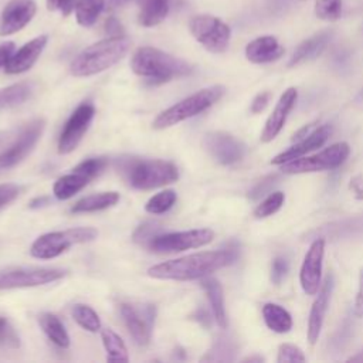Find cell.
Listing matches in <instances>:
<instances>
[{
	"instance_id": "6da1fadb",
	"label": "cell",
	"mask_w": 363,
	"mask_h": 363,
	"mask_svg": "<svg viewBox=\"0 0 363 363\" xmlns=\"http://www.w3.org/2000/svg\"><path fill=\"white\" fill-rule=\"evenodd\" d=\"M238 257L235 248L203 251L182 258L156 264L147 269V275L156 279L193 281L208 277L220 268L233 264Z\"/></svg>"
},
{
	"instance_id": "7a4b0ae2",
	"label": "cell",
	"mask_w": 363,
	"mask_h": 363,
	"mask_svg": "<svg viewBox=\"0 0 363 363\" xmlns=\"http://www.w3.org/2000/svg\"><path fill=\"white\" fill-rule=\"evenodd\" d=\"M130 68L150 84L167 82L193 72V67L187 61L149 45L140 47L133 52Z\"/></svg>"
},
{
	"instance_id": "3957f363",
	"label": "cell",
	"mask_w": 363,
	"mask_h": 363,
	"mask_svg": "<svg viewBox=\"0 0 363 363\" xmlns=\"http://www.w3.org/2000/svg\"><path fill=\"white\" fill-rule=\"evenodd\" d=\"M130 40L126 35L106 37L84 48L71 62L74 77H91L119 62L129 51Z\"/></svg>"
},
{
	"instance_id": "277c9868",
	"label": "cell",
	"mask_w": 363,
	"mask_h": 363,
	"mask_svg": "<svg viewBox=\"0 0 363 363\" xmlns=\"http://www.w3.org/2000/svg\"><path fill=\"white\" fill-rule=\"evenodd\" d=\"M119 172L128 184L138 190H152L179 179L176 164L160 159H121Z\"/></svg>"
},
{
	"instance_id": "5b68a950",
	"label": "cell",
	"mask_w": 363,
	"mask_h": 363,
	"mask_svg": "<svg viewBox=\"0 0 363 363\" xmlns=\"http://www.w3.org/2000/svg\"><path fill=\"white\" fill-rule=\"evenodd\" d=\"M225 92L223 85H213L208 88H203L193 95L176 102L170 108L164 109L157 118L153 121V129H166L173 125H177L189 118H193L210 106H213Z\"/></svg>"
},
{
	"instance_id": "8992f818",
	"label": "cell",
	"mask_w": 363,
	"mask_h": 363,
	"mask_svg": "<svg viewBox=\"0 0 363 363\" xmlns=\"http://www.w3.org/2000/svg\"><path fill=\"white\" fill-rule=\"evenodd\" d=\"M98 231L92 227H75L40 235L31 245L30 254L38 259H51L61 255L74 244L94 241Z\"/></svg>"
},
{
	"instance_id": "52a82bcc",
	"label": "cell",
	"mask_w": 363,
	"mask_h": 363,
	"mask_svg": "<svg viewBox=\"0 0 363 363\" xmlns=\"http://www.w3.org/2000/svg\"><path fill=\"white\" fill-rule=\"evenodd\" d=\"M191 35L207 51L220 54L228 48L231 38V28L221 18L211 14H197L189 21Z\"/></svg>"
},
{
	"instance_id": "ba28073f",
	"label": "cell",
	"mask_w": 363,
	"mask_h": 363,
	"mask_svg": "<svg viewBox=\"0 0 363 363\" xmlns=\"http://www.w3.org/2000/svg\"><path fill=\"white\" fill-rule=\"evenodd\" d=\"M350 147L346 142H337L323 149L322 152L312 156H302L288 163L281 164V172L285 174H299V173H313L336 169L349 156Z\"/></svg>"
},
{
	"instance_id": "9c48e42d",
	"label": "cell",
	"mask_w": 363,
	"mask_h": 363,
	"mask_svg": "<svg viewBox=\"0 0 363 363\" xmlns=\"http://www.w3.org/2000/svg\"><path fill=\"white\" fill-rule=\"evenodd\" d=\"M214 238V231L210 228H196L187 231H174L156 234L146 247L155 252H179L190 248L207 245Z\"/></svg>"
},
{
	"instance_id": "30bf717a",
	"label": "cell",
	"mask_w": 363,
	"mask_h": 363,
	"mask_svg": "<svg viewBox=\"0 0 363 363\" xmlns=\"http://www.w3.org/2000/svg\"><path fill=\"white\" fill-rule=\"evenodd\" d=\"M65 271L48 267H20L0 271V291L14 288H28L50 284L61 279Z\"/></svg>"
},
{
	"instance_id": "8fae6325",
	"label": "cell",
	"mask_w": 363,
	"mask_h": 363,
	"mask_svg": "<svg viewBox=\"0 0 363 363\" xmlns=\"http://www.w3.org/2000/svg\"><path fill=\"white\" fill-rule=\"evenodd\" d=\"M119 315L133 342L138 346L149 345L156 315L155 306L143 305L142 308H138L136 305L122 302L119 305Z\"/></svg>"
},
{
	"instance_id": "7c38bea8",
	"label": "cell",
	"mask_w": 363,
	"mask_h": 363,
	"mask_svg": "<svg viewBox=\"0 0 363 363\" xmlns=\"http://www.w3.org/2000/svg\"><path fill=\"white\" fill-rule=\"evenodd\" d=\"M94 116H95V108L89 102L81 104L71 113L58 139V152L61 155L71 153L78 146V143L86 133Z\"/></svg>"
},
{
	"instance_id": "4fadbf2b",
	"label": "cell",
	"mask_w": 363,
	"mask_h": 363,
	"mask_svg": "<svg viewBox=\"0 0 363 363\" xmlns=\"http://www.w3.org/2000/svg\"><path fill=\"white\" fill-rule=\"evenodd\" d=\"M44 126L45 122L41 118L31 121L9 146V149L0 153V170H7L18 164L34 149L44 130Z\"/></svg>"
},
{
	"instance_id": "5bb4252c",
	"label": "cell",
	"mask_w": 363,
	"mask_h": 363,
	"mask_svg": "<svg viewBox=\"0 0 363 363\" xmlns=\"http://www.w3.org/2000/svg\"><path fill=\"white\" fill-rule=\"evenodd\" d=\"M323 255H325V238L316 237L311 242L299 271V282L306 295H316L320 288Z\"/></svg>"
},
{
	"instance_id": "9a60e30c",
	"label": "cell",
	"mask_w": 363,
	"mask_h": 363,
	"mask_svg": "<svg viewBox=\"0 0 363 363\" xmlns=\"http://www.w3.org/2000/svg\"><path fill=\"white\" fill-rule=\"evenodd\" d=\"M203 146L208 155L221 164H233L241 160L245 153V146L227 132L207 133L204 136Z\"/></svg>"
},
{
	"instance_id": "2e32d148",
	"label": "cell",
	"mask_w": 363,
	"mask_h": 363,
	"mask_svg": "<svg viewBox=\"0 0 363 363\" xmlns=\"http://www.w3.org/2000/svg\"><path fill=\"white\" fill-rule=\"evenodd\" d=\"M34 0H9L0 14V35H11L23 30L35 16Z\"/></svg>"
},
{
	"instance_id": "e0dca14e",
	"label": "cell",
	"mask_w": 363,
	"mask_h": 363,
	"mask_svg": "<svg viewBox=\"0 0 363 363\" xmlns=\"http://www.w3.org/2000/svg\"><path fill=\"white\" fill-rule=\"evenodd\" d=\"M296 98H298V91L294 86H289L288 89H285L284 94L279 96L272 113L268 116L265 126L261 132V140L264 143L271 142L281 132V129L284 128V125L288 119V115L291 113V111L295 106Z\"/></svg>"
},
{
	"instance_id": "ac0fdd59",
	"label": "cell",
	"mask_w": 363,
	"mask_h": 363,
	"mask_svg": "<svg viewBox=\"0 0 363 363\" xmlns=\"http://www.w3.org/2000/svg\"><path fill=\"white\" fill-rule=\"evenodd\" d=\"M47 41H48V37L43 34L30 40L24 45H21L17 51H14L7 65L4 67L6 74L14 75V74H21L28 71L41 55L43 50L47 45Z\"/></svg>"
},
{
	"instance_id": "d6986e66",
	"label": "cell",
	"mask_w": 363,
	"mask_h": 363,
	"mask_svg": "<svg viewBox=\"0 0 363 363\" xmlns=\"http://www.w3.org/2000/svg\"><path fill=\"white\" fill-rule=\"evenodd\" d=\"M330 132H332V128L329 125L318 126L312 133H309L308 136L299 139L298 143H295L289 149H286V150L281 152L279 155H277L271 160V163L272 164H284V163H288L291 160H295L298 157L305 156L306 153L320 147L328 140V138L330 136Z\"/></svg>"
},
{
	"instance_id": "ffe728a7",
	"label": "cell",
	"mask_w": 363,
	"mask_h": 363,
	"mask_svg": "<svg viewBox=\"0 0 363 363\" xmlns=\"http://www.w3.org/2000/svg\"><path fill=\"white\" fill-rule=\"evenodd\" d=\"M333 275L329 274L322 285V288L318 292V296L311 308L309 312V319H308V340L311 345H315L320 336V330L323 326L325 315L329 306V299L330 294L333 291Z\"/></svg>"
},
{
	"instance_id": "44dd1931",
	"label": "cell",
	"mask_w": 363,
	"mask_h": 363,
	"mask_svg": "<svg viewBox=\"0 0 363 363\" xmlns=\"http://www.w3.org/2000/svg\"><path fill=\"white\" fill-rule=\"evenodd\" d=\"M138 4V23L142 27L159 26L183 0H135Z\"/></svg>"
},
{
	"instance_id": "7402d4cb",
	"label": "cell",
	"mask_w": 363,
	"mask_h": 363,
	"mask_svg": "<svg viewBox=\"0 0 363 363\" xmlns=\"http://www.w3.org/2000/svg\"><path fill=\"white\" fill-rule=\"evenodd\" d=\"M285 48L274 35H261L250 41L245 47V57L252 64H268L279 60Z\"/></svg>"
},
{
	"instance_id": "603a6c76",
	"label": "cell",
	"mask_w": 363,
	"mask_h": 363,
	"mask_svg": "<svg viewBox=\"0 0 363 363\" xmlns=\"http://www.w3.org/2000/svg\"><path fill=\"white\" fill-rule=\"evenodd\" d=\"M363 235V214L356 217H349L340 221L329 223L326 225H322L320 228H316L315 231L309 233L308 237L316 238H330V240H340V238H354Z\"/></svg>"
},
{
	"instance_id": "cb8c5ba5",
	"label": "cell",
	"mask_w": 363,
	"mask_h": 363,
	"mask_svg": "<svg viewBox=\"0 0 363 363\" xmlns=\"http://www.w3.org/2000/svg\"><path fill=\"white\" fill-rule=\"evenodd\" d=\"M332 35L333 33L329 31V30H325V31H320V33H316L313 34L312 37L306 38L305 41H302L294 51V54L291 55L289 58V62H288V67H294V65H298L303 61H309V60H315L316 57H319L325 48L328 47V44L330 43L332 40Z\"/></svg>"
},
{
	"instance_id": "d4e9b609",
	"label": "cell",
	"mask_w": 363,
	"mask_h": 363,
	"mask_svg": "<svg viewBox=\"0 0 363 363\" xmlns=\"http://www.w3.org/2000/svg\"><path fill=\"white\" fill-rule=\"evenodd\" d=\"M201 288L204 289L211 311H213V316L217 322V325L221 329L227 328V313H225V306H224V295H223V288L220 285V282L214 278L210 277H204L201 278Z\"/></svg>"
},
{
	"instance_id": "484cf974",
	"label": "cell",
	"mask_w": 363,
	"mask_h": 363,
	"mask_svg": "<svg viewBox=\"0 0 363 363\" xmlns=\"http://www.w3.org/2000/svg\"><path fill=\"white\" fill-rule=\"evenodd\" d=\"M89 182H91V179L88 176L72 169V172L69 174L60 177L54 183L52 193L58 200H68V199L74 197L78 191H81Z\"/></svg>"
},
{
	"instance_id": "4316f807",
	"label": "cell",
	"mask_w": 363,
	"mask_h": 363,
	"mask_svg": "<svg viewBox=\"0 0 363 363\" xmlns=\"http://www.w3.org/2000/svg\"><path fill=\"white\" fill-rule=\"evenodd\" d=\"M262 316L265 325L275 333H288L292 329L291 313L278 303H265L262 306Z\"/></svg>"
},
{
	"instance_id": "83f0119b",
	"label": "cell",
	"mask_w": 363,
	"mask_h": 363,
	"mask_svg": "<svg viewBox=\"0 0 363 363\" xmlns=\"http://www.w3.org/2000/svg\"><path fill=\"white\" fill-rule=\"evenodd\" d=\"M38 323L43 332L47 335V337L57 345L58 347H68L69 346V336L64 326V323L60 320V318L54 313L44 312L38 316Z\"/></svg>"
},
{
	"instance_id": "f1b7e54d",
	"label": "cell",
	"mask_w": 363,
	"mask_h": 363,
	"mask_svg": "<svg viewBox=\"0 0 363 363\" xmlns=\"http://www.w3.org/2000/svg\"><path fill=\"white\" fill-rule=\"evenodd\" d=\"M119 194L116 191H104L99 194H91L78 200L72 207L71 213H92L105 210L118 203Z\"/></svg>"
},
{
	"instance_id": "f546056e",
	"label": "cell",
	"mask_w": 363,
	"mask_h": 363,
	"mask_svg": "<svg viewBox=\"0 0 363 363\" xmlns=\"http://www.w3.org/2000/svg\"><path fill=\"white\" fill-rule=\"evenodd\" d=\"M106 0H77L75 3V18L82 27H92L102 10L105 9Z\"/></svg>"
},
{
	"instance_id": "4dcf8cb0",
	"label": "cell",
	"mask_w": 363,
	"mask_h": 363,
	"mask_svg": "<svg viewBox=\"0 0 363 363\" xmlns=\"http://www.w3.org/2000/svg\"><path fill=\"white\" fill-rule=\"evenodd\" d=\"M33 91H34V88H33L31 82H18V84H13L6 88H1L0 89V109L11 108V106L26 102L31 96Z\"/></svg>"
},
{
	"instance_id": "1f68e13d",
	"label": "cell",
	"mask_w": 363,
	"mask_h": 363,
	"mask_svg": "<svg viewBox=\"0 0 363 363\" xmlns=\"http://www.w3.org/2000/svg\"><path fill=\"white\" fill-rule=\"evenodd\" d=\"M101 339L104 347L106 350V360L108 362H128V349L121 339V336L109 328L101 330Z\"/></svg>"
},
{
	"instance_id": "d6a6232c",
	"label": "cell",
	"mask_w": 363,
	"mask_h": 363,
	"mask_svg": "<svg viewBox=\"0 0 363 363\" xmlns=\"http://www.w3.org/2000/svg\"><path fill=\"white\" fill-rule=\"evenodd\" d=\"M72 318L75 322L85 330L88 332H98L101 330V319L98 313L88 305L84 303H77L72 306Z\"/></svg>"
},
{
	"instance_id": "836d02e7",
	"label": "cell",
	"mask_w": 363,
	"mask_h": 363,
	"mask_svg": "<svg viewBox=\"0 0 363 363\" xmlns=\"http://www.w3.org/2000/svg\"><path fill=\"white\" fill-rule=\"evenodd\" d=\"M176 200H177V196L173 190H164L150 197L145 204V210L150 214H162L170 210L176 203Z\"/></svg>"
},
{
	"instance_id": "e575fe53",
	"label": "cell",
	"mask_w": 363,
	"mask_h": 363,
	"mask_svg": "<svg viewBox=\"0 0 363 363\" xmlns=\"http://www.w3.org/2000/svg\"><path fill=\"white\" fill-rule=\"evenodd\" d=\"M284 201H285V194L282 191L268 193V196L255 207L254 217L265 218L275 214L284 206Z\"/></svg>"
},
{
	"instance_id": "d590c367",
	"label": "cell",
	"mask_w": 363,
	"mask_h": 363,
	"mask_svg": "<svg viewBox=\"0 0 363 363\" xmlns=\"http://www.w3.org/2000/svg\"><path fill=\"white\" fill-rule=\"evenodd\" d=\"M342 14V0H316L315 16L325 21H336Z\"/></svg>"
},
{
	"instance_id": "8d00e7d4",
	"label": "cell",
	"mask_w": 363,
	"mask_h": 363,
	"mask_svg": "<svg viewBox=\"0 0 363 363\" xmlns=\"http://www.w3.org/2000/svg\"><path fill=\"white\" fill-rule=\"evenodd\" d=\"M306 357L303 354V352L292 345V343H282L278 347V356H277V362L278 363H296V362H305Z\"/></svg>"
},
{
	"instance_id": "74e56055",
	"label": "cell",
	"mask_w": 363,
	"mask_h": 363,
	"mask_svg": "<svg viewBox=\"0 0 363 363\" xmlns=\"http://www.w3.org/2000/svg\"><path fill=\"white\" fill-rule=\"evenodd\" d=\"M106 163L108 162H106L105 157H91V159H86V160L81 162L79 164H77L74 167V170H78V172L84 173L85 176H88L92 180L99 173H102V170L105 169Z\"/></svg>"
},
{
	"instance_id": "f35d334b",
	"label": "cell",
	"mask_w": 363,
	"mask_h": 363,
	"mask_svg": "<svg viewBox=\"0 0 363 363\" xmlns=\"http://www.w3.org/2000/svg\"><path fill=\"white\" fill-rule=\"evenodd\" d=\"M279 180V174L278 173H272V174H268L265 177H262L248 193V197L251 200H258L261 199L262 196L271 193V189L278 183Z\"/></svg>"
},
{
	"instance_id": "ab89813d",
	"label": "cell",
	"mask_w": 363,
	"mask_h": 363,
	"mask_svg": "<svg viewBox=\"0 0 363 363\" xmlns=\"http://www.w3.org/2000/svg\"><path fill=\"white\" fill-rule=\"evenodd\" d=\"M0 343L7 347H18L20 339L9 320L3 316H0Z\"/></svg>"
},
{
	"instance_id": "60d3db41",
	"label": "cell",
	"mask_w": 363,
	"mask_h": 363,
	"mask_svg": "<svg viewBox=\"0 0 363 363\" xmlns=\"http://www.w3.org/2000/svg\"><path fill=\"white\" fill-rule=\"evenodd\" d=\"M289 269L288 261L284 257H275L271 265V281L275 285H279L282 279L286 277Z\"/></svg>"
},
{
	"instance_id": "b9f144b4",
	"label": "cell",
	"mask_w": 363,
	"mask_h": 363,
	"mask_svg": "<svg viewBox=\"0 0 363 363\" xmlns=\"http://www.w3.org/2000/svg\"><path fill=\"white\" fill-rule=\"evenodd\" d=\"M159 234V227L153 223H147V224H143L140 225L135 234H133V238L136 242H140V244H145L147 245V242L156 235Z\"/></svg>"
},
{
	"instance_id": "7bdbcfd3",
	"label": "cell",
	"mask_w": 363,
	"mask_h": 363,
	"mask_svg": "<svg viewBox=\"0 0 363 363\" xmlns=\"http://www.w3.org/2000/svg\"><path fill=\"white\" fill-rule=\"evenodd\" d=\"M20 193V186L14 183H4L0 184V208L11 203Z\"/></svg>"
},
{
	"instance_id": "ee69618b",
	"label": "cell",
	"mask_w": 363,
	"mask_h": 363,
	"mask_svg": "<svg viewBox=\"0 0 363 363\" xmlns=\"http://www.w3.org/2000/svg\"><path fill=\"white\" fill-rule=\"evenodd\" d=\"M77 0H47V9L51 11H60L64 17L69 16L75 7Z\"/></svg>"
},
{
	"instance_id": "f6af8a7d",
	"label": "cell",
	"mask_w": 363,
	"mask_h": 363,
	"mask_svg": "<svg viewBox=\"0 0 363 363\" xmlns=\"http://www.w3.org/2000/svg\"><path fill=\"white\" fill-rule=\"evenodd\" d=\"M104 30H105V34L108 37H122V35H125V28H123L122 23L113 16H109L105 20Z\"/></svg>"
},
{
	"instance_id": "bcb514c9",
	"label": "cell",
	"mask_w": 363,
	"mask_h": 363,
	"mask_svg": "<svg viewBox=\"0 0 363 363\" xmlns=\"http://www.w3.org/2000/svg\"><path fill=\"white\" fill-rule=\"evenodd\" d=\"M269 98H271V92H268V91L259 92V94L255 95V98L252 99L251 106H250V111H251L252 113H259V112L264 111L265 106L268 105Z\"/></svg>"
},
{
	"instance_id": "7dc6e473",
	"label": "cell",
	"mask_w": 363,
	"mask_h": 363,
	"mask_svg": "<svg viewBox=\"0 0 363 363\" xmlns=\"http://www.w3.org/2000/svg\"><path fill=\"white\" fill-rule=\"evenodd\" d=\"M16 51V45L13 41H6L0 44V68H4Z\"/></svg>"
},
{
	"instance_id": "c3c4849f",
	"label": "cell",
	"mask_w": 363,
	"mask_h": 363,
	"mask_svg": "<svg viewBox=\"0 0 363 363\" xmlns=\"http://www.w3.org/2000/svg\"><path fill=\"white\" fill-rule=\"evenodd\" d=\"M349 189L354 199L363 200V174H356L349 182Z\"/></svg>"
},
{
	"instance_id": "681fc988",
	"label": "cell",
	"mask_w": 363,
	"mask_h": 363,
	"mask_svg": "<svg viewBox=\"0 0 363 363\" xmlns=\"http://www.w3.org/2000/svg\"><path fill=\"white\" fill-rule=\"evenodd\" d=\"M354 313H356V316H359V318L363 316V274H362L359 291H357L356 299H354Z\"/></svg>"
},
{
	"instance_id": "f907efd6",
	"label": "cell",
	"mask_w": 363,
	"mask_h": 363,
	"mask_svg": "<svg viewBox=\"0 0 363 363\" xmlns=\"http://www.w3.org/2000/svg\"><path fill=\"white\" fill-rule=\"evenodd\" d=\"M318 128V122H312V123H308V125H305L302 129H299L296 133H294V136H292V139L295 140V139H302V138H305V136H308L309 133H312L315 129Z\"/></svg>"
},
{
	"instance_id": "816d5d0a",
	"label": "cell",
	"mask_w": 363,
	"mask_h": 363,
	"mask_svg": "<svg viewBox=\"0 0 363 363\" xmlns=\"http://www.w3.org/2000/svg\"><path fill=\"white\" fill-rule=\"evenodd\" d=\"M132 0H106V9L109 11H113V10H118V9H122L125 7L128 3H130Z\"/></svg>"
},
{
	"instance_id": "f5cc1de1",
	"label": "cell",
	"mask_w": 363,
	"mask_h": 363,
	"mask_svg": "<svg viewBox=\"0 0 363 363\" xmlns=\"http://www.w3.org/2000/svg\"><path fill=\"white\" fill-rule=\"evenodd\" d=\"M45 204H48V199H47V197H37V199H34V200L30 203V207H31V208H38V207H43V206H45Z\"/></svg>"
},
{
	"instance_id": "db71d44e",
	"label": "cell",
	"mask_w": 363,
	"mask_h": 363,
	"mask_svg": "<svg viewBox=\"0 0 363 363\" xmlns=\"http://www.w3.org/2000/svg\"><path fill=\"white\" fill-rule=\"evenodd\" d=\"M347 362H357V363H363V349H362L360 352H357L356 354L350 356V357L347 359Z\"/></svg>"
},
{
	"instance_id": "11a10c76",
	"label": "cell",
	"mask_w": 363,
	"mask_h": 363,
	"mask_svg": "<svg viewBox=\"0 0 363 363\" xmlns=\"http://www.w3.org/2000/svg\"><path fill=\"white\" fill-rule=\"evenodd\" d=\"M242 362H258V363H261V362H264V357H261V356H250V357L242 359Z\"/></svg>"
},
{
	"instance_id": "9f6ffc18",
	"label": "cell",
	"mask_w": 363,
	"mask_h": 363,
	"mask_svg": "<svg viewBox=\"0 0 363 363\" xmlns=\"http://www.w3.org/2000/svg\"><path fill=\"white\" fill-rule=\"evenodd\" d=\"M356 99H357V101H363V89L359 92V95L356 96Z\"/></svg>"
}]
</instances>
